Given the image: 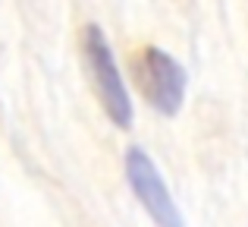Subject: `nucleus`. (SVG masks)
<instances>
[{
  "label": "nucleus",
  "mask_w": 248,
  "mask_h": 227,
  "mask_svg": "<svg viewBox=\"0 0 248 227\" xmlns=\"http://www.w3.org/2000/svg\"><path fill=\"white\" fill-rule=\"evenodd\" d=\"M82 63L107 120L116 129H129L135 120L132 98H129V88H126V79H123L120 63H116L113 48H110L104 29L94 22H88L82 32Z\"/></svg>",
  "instance_id": "obj_1"
},
{
  "label": "nucleus",
  "mask_w": 248,
  "mask_h": 227,
  "mask_svg": "<svg viewBox=\"0 0 248 227\" xmlns=\"http://www.w3.org/2000/svg\"><path fill=\"white\" fill-rule=\"evenodd\" d=\"M132 73H135V82H139V92L151 105V111H157L160 117H176L182 111L188 76H186V67L173 54H167L157 44H148L139 54Z\"/></svg>",
  "instance_id": "obj_2"
},
{
  "label": "nucleus",
  "mask_w": 248,
  "mask_h": 227,
  "mask_svg": "<svg viewBox=\"0 0 248 227\" xmlns=\"http://www.w3.org/2000/svg\"><path fill=\"white\" fill-rule=\"evenodd\" d=\"M123 167H126L129 190L139 199V205L145 209V215L154 221V227H186V218H182L179 205L173 202V192H170L164 174H160V167L151 161V155L145 148L129 145Z\"/></svg>",
  "instance_id": "obj_3"
}]
</instances>
